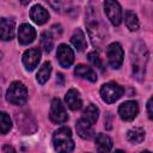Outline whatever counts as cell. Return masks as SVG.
I'll use <instances>...</instances> for the list:
<instances>
[{
  "instance_id": "obj_20",
  "label": "cell",
  "mask_w": 153,
  "mask_h": 153,
  "mask_svg": "<svg viewBox=\"0 0 153 153\" xmlns=\"http://www.w3.org/2000/svg\"><path fill=\"white\" fill-rule=\"evenodd\" d=\"M98 117H99V109H98L94 104H90V105L84 110L82 116H81V118H82L85 122H87L88 124H91V126L97 122Z\"/></svg>"
},
{
  "instance_id": "obj_26",
  "label": "cell",
  "mask_w": 153,
  "mask_h": 153,
  "mask_svg": "<svg viewBox=\"0 0 153 153\" xmlns=\"http://www.w3.org/2000/svg\"><path fill=\"white\" fill-rule=\"evenodd\" d=\"M87 59H88L90 63H91L93 67H96V68L99 69L100 72L104 71V65H103V61H102V59H100L98 51H96V50L90 51L88 55H87Z\"/></svg>"
},
{
  "instance_id": "obj_3",
  "label": "cell",
  "mask_w": 153,
  "mask_h": 153,
  "mask_svg": "<svg viewBox=\"0 0 153 153\" xmlns=\"http://www.w3.org/2000/svg\"><path fill=\"white\" fill-rule=\"evenodd\" d=\"M53 145L57 153H71L74 149L72 131L68 127H61L53 135Z\"/></svg>"
},
{
  "instance_id": "obj_1",
  "label": "cell",
  "mask_w": 153,
  "mask_h": 153,
  "mask_svg": "<svg viewBox=\"0 0 153 153\" xmlns=\"http://www.w3.org/2000/svg\"><path fill=\"white\" fill-rule=\"evenodd\" d=\"M85 24H86L87 32L90 35L92 44L97 48H100L108 39L109 33H108V26L104 23L103 18L100 17L96 7L88 6L86 8Z\"/></svg>"
},
{
  "instance_id": "obj_22",
  "label": "cell",
  "mask_w": 153,
  "mask_h": 153,
  "mask_svg": "<svg viewBox=\"0 0 153 153\" xmlns=\"http://www.w3.org/2000/svg\"><path fill=\"white\" fill-rule=\"evenodd\" d=\"M50 73H51V63L49 61H47L42 65V67L38 69V72L36 74V79H37L38 84L44 85L50 76Z\"/></svg>"
},
{
  "instance_id": "obj_16",
  "label": "cell",
  "mask_w": 153,
  "mask_h": 153,
  "mask_svg": "<svg viewBox=\"0 0 153 153\" xmlns=\"http://www.w3.org/2000/svg\"><path fill=\"white\" fill-rule=\"evenodd\" d=\"M75 128H76V133L80 137L86 139V140H91L92 137H94V130H93L92 126L88 124L87 122H85L82 118L76 121Z\"/></svg>"
},
{
  "instance_id": "obj_19",
  "label": "cell",
  "mask_w": 153,
  "mask_h": 153,
  "mask_svg": "<svg viewBox=\"0 0 153 153\" xmlns=\"http://www.w3.org/2000/svg\"><path fill=\"white\" fill-rule=\"evenodd\" d=\"M71 42L72 44L76 48L78 51H82L86 49L87 47V43H86V38H85V35L82 32L81 29H76L74 30L73 35H72V38H71Z\"/></svg>"
},
{
  "instance_id": "obj_25",
  "label": "cell",
  "mask_w": 153,
  "mask_h": 153,
  "mask_svg": "<svg viewBox=\"0 0 153 153\" xmlns=\"http://www.w3.org/2000/svg\"><path fill=\"white\" fill-rule=\"evenodd\" d=\"M12 128V121L8 114L0 111V134H7Z\"/></svg>"
},
{
  "instance_id": "obj_27",
  "label": "cell",
  "mask_w": 153,
  "mask_h": 153,
  "mask_svg": "<svg viewBox=\"0 0 153 153\" xmlns=\"http://www.w3.org/2000/svg\"><path fill=\"white\" fill-rule=\"evenodd\" d=\"M147 114H148V118L152 120L153 118V112H152V97L147 102Z\"/></svg>"
},
{
  "instance_id": "obj_17",
  "label": "cell",
  "mask_w": 153,
  "mask_h": 153,
  "mask_svg": "<svg viewBox=\"0 0 153 153\" xmlns=\"http://www.w3.org/2000/svg\"><path fill=\"white\" fill-rule=\"evenodd\" d=\"M97 153H110L112 148V140L105 134H98L96 136Z\"/></svg>"
},
{
  "instance_id": "obj_15",
  "label": "cell",
  "mask_w": 153,
  "mask_h": 153,
  "mask_svg": "<svg viewBox=\"0 0 153 153\" xmlns=\"http://www.w3.org/2000/svg\"><path fill=\"white\" fill-rule=\"evenodd\" d=\"M65 102H66L67 106H68L71 110H73V111L79 110V109L81 108V105H82L81 96H80L79 91L75 90V88L68 90V92H67L66 96H65Z\"/></svg>"
},
{
  "instance_id": "obj_12",
  "label": "cell",
  "mask_w": 153,
  "mask_h": 153,
  "mask_svg": "<svg viewBox=\"0 0 153 153\" xmlns=\"http://www.w3.org/2000/svg\"><path fill=\"white\" fill-rule=\"evenodd\" d=\"M36 38V30L30 24H22L18 29V41L20 44L26 45L35 41Z\"/></svg>"
},
{
  "instance_id": "obj_4",
  "label": "cell",
  "mask_w": 153,
  "mask_h": 153,
  "mask_svg": "<svg viewBox=\"0 0 153 153\" xmlns=\"http://www.w3.org/2000/svg\"><path fill=\"white\" fill-rule=\"evenodd\" d=\"M6 99L14 105H23L27 100V88L22 81H13L6 92Z\"/></svg>"
},
{
  "instance_id": "obj_13",
  "label": "cell",
  "mask_w": 153,
  "mask_h": 153,
  "mask_svg": "<svg viewBox=\"0 0 153 153\" xmlns=\"http://www.w3.org/2000/svg\"><path fill=\"white\" fill-rule=\"evenodd\" d=\"M30 18L33 23L37 25H42L48 22L49 19V12L42 6V5H33L30 10Z\"/></svg>"
},
{
  "instance_id": "obj_24",
  "label": "cell",
  "mask_w": 153,
  "mask_h": 153,
  "mask_svg": "<svg viewBox=\"0 0 153 153\" xmlns=\"http://www.w3.org/2000/svg\"><path fill=\"white\" fill-rule=\"evenodd\" d=\"M41 47L45 53L51 51L54 47V36L50 31H44L41 35Z\"/></svg>"
},
{
  "instance_id": "obj_9",
  "label": "cell",
  "mask_w": 153,
  "mask_h": 153,
  "mask_svg": "<svg viewBox=\"0 0 153 153\" xmlns=\"http://www.w3.org/2000/svg\"><path fill=\"white\" fill-rule=\"evenodd\" d=\"M139 114V105L135 100H127L122 103L118 108V115L123 121L130 122Z\"/></svg>"
},
{
  "instance_id": "obj_21",
  "label": "cell",
  "mask_w": 153,
  "mask_h": 153,
  "mask_svg": "<svg viewBox=\"0 0 153 153\" xmlns=\"http://www.w3.org/2000/svg\"><path fill=\"white\" fill-rule=\"evenodd\" d=\"M145 129L141 128V127H135V128H131L130 130H128L127 133V140L134 145H137V143H141L145 139Z\"/></svg>"
},
{
  "instance_id": "obj_7",
  "label": "cell",
  "mask_w": 153,
  "mask_h": 153,
  "mask_svg": "<svg viewBox=\"0 0 153 153\" xmlns=\"http://www.w3.org/2000/svg\"><path fill=\"white\" fill-rule=\"evenodd\" d=\"M49 117H50V120L54 123H57V124H61V123L67 122V120H68L67 111L65 109V105L62 104V102L59 98H54L51 100Z\"/></svg>"
},
{
  "instance_id": "obj_23",
  "label": "cell",
  "mask_w": 153,
  "mask_h": 153,
  "mask_svg": "<svg viewBox=\"0 0 153 153\" xmlns=\"http://www.w3.org/2000/svg\"><path fill=\"white\" fill-rule=\"evenodd\" d=\"M124 24L129 29V31H136L139 29V25H140L137 16L130 10L126 11V13H124Z\"/></svg>"
},
{
  "instance_id": "obj_11",
  "label": "cell",
  "mask_w": 153,
  "mask_h": 153,
  "mask_svg": "<svg viewBox=\"0 0 153 153\" xmlns=\"http://www.w3.org/2000/svg\"><path fill=\"white\" fill-rule=\"evenodd\" d=\"M41 60V50L38 48H30L23 54V63L27 71H33Z\"/></svg>"
},
{
  "instance_id": "obj_28",
  "label": "cell",
  "mask_w": 153,
  "mask_h": 153,
  "mask_svg": "<svg viewBox=\"0 0 153 153\" xmlns=\"http://www.w3.org/2000/svg\"><path fill=\"white\" fill-rule=\"evenodd\" d=\"M2 153H17V152H16V149H14L12 146L5 145V146L2 147Z\"/></svg>"
},
{
  "instance_id": "obj_29",
  "label": "cell",
  "mask_w": 153,
  "mask_h": 153,
  "mask_svg": "<svg viewBox=\"0 0 153 153\" xmlns=\"http://www.w3.org/2000/svg\"><path fill=\"white\" fill-rule=\"evenodd\" d=\"M114 153H124V152H123V151H121V149H116Z\"/></svg>"
},
{
  "instance_id": "obj_30",
  "label": "cell",
  "mask_w": 153,
  "mask_h": 153,
  "mask_svg": "<svg viewBox=\"0 0 153 153\" xmlns=\"http://www.w3.org/2000/svg\"><path fill=\"white\" fill-rule=\"evenodd\" d=\"M140 153H151L149 151H142V152H140Z\"/></svg>"
},
{
  "instance_id": "obj_6",
  "label": "cell",
  "mask_w": 153,
  "mask_h": 153,
  "mask_svg": "<svg viewBox=\"0 0 153 153\" xmlns=\"http://www.w3.org/2000/svg\"><path fill=\"white\" fill-rule=\"evenodd\" d=\"M106 56H108V61H109L110 66L115 69H118L122 66L123 57H124V53H123L121 44L117 42L109 44L106 48Z\"/></svg>"
},
{
  "instance_id": "obj_2",
  "label": "cell",
  "mask_w": 153,
  "mask_h": 153,
  "mask_svg": "<svg viewBox=\"0 0 153 153\" xmlns=\"http://www.w3.org/2000/svg\"><path fill=\"white\" fill-rule=\"evenodd\" d=\"M148 49L142 41H136L130 50L131 72L133 76L137 81H142L146 75L147 63H148Z\"/></svg>"
},
{
  "instance_id": "obj_10",
  "label": "cell",
  "mask_w": 153,
  "mask_h": 153,
  "mask_svg": "<svg viewBox=\"0 0 153 153\" xmlns=\"http://www.w3.org/2000/svg\"><path fill=\"white\" fill-rule=\"evenodd\" d=\"M56 56L59 60V63L61 65V67L63 68H68L71 67V65L74 61V51L72 50V48L67 44H60L57 47V51H56Z\"/></svg>"
},
{
  "instance_id": "obj_18",
  "label": "cell",
  "mask_w": 153,
  "mask_h": 153,
  "mask_svg": "<svg viewBox=\"0 0 153 153\" xmlns=\"http://www.w3.org/2000/svg\"><path fill=\"white\" fill-rule=\"evenodd\" d=\"M74 74L76 76H79V78L87 79L91 82L97 81V74H96V72L91 67H88L86 65H78L75 67V69H74Z\"/></svg>"
},
{
  "instance_id": "obj_14",
  "label": "cell",
  "mask_w": 153,
  "mask_h": 153,
  "mask_svg": "<svg viewBox=\"0 0 153 153\" xmlns=\"http://www.w3.org/2000/svg\"><path fill=\"white\" fill-rule=\"evenodd\" d=\"M14 22L8 18L0 19V39L2 41H11L14 36Z\"/></svg>"
},
{
  "instance_id": "obj_5",
  "label": "cell",
  "mask_w": 153,
  "mask_h": 153,
  "mask_svg": "<svg viewBox=\"0 0 153 153\" xmlns=\"http://www.w3.org/2000/svg\"><path fill=\"white\" fill-rule=\"evenodd\" d=\"M123 93H124V88L115 81H109L100 87L102 99L108 104H111L118 100L123 96Z\"/></svg>"
},
{
  "instance_id": "obj_8",
  "label": "cell",
  "mask_w": 153,
  "mask_h": 153,
  "mask_svg": "<svg viewBox=\"0 0 153 153\" xmlns=\"http://www.w3.org/2000/svg\"><path fill=\"white\" fill-rule=\"evenodd\" d=\"M104 10L108 19L115 26H118L122 22V7L117 1H104Z\"/></svg>"
}]
</instances>
